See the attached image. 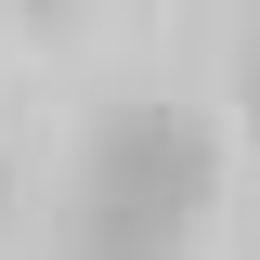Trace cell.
Wrapping results in <instances>:
<instances>
[{
	"label": "cell",
	"mask_w": 260,
	"mask_h": 260,
	"mask_svg": "<svg viewBox=\"0 0 260 260\" xmlns=\"http://www.w3.org/2000/svg\"><path fill=\"white\" fill-rule=\"evenodd\" d=\"M221 195V130L195 104H104L91 143H78V234L91 247H169L182 260L195 208Z\"/></svg>",
	"instance_id": "1"
},
{
	"label": "cell",
	"mask_w": 260,
	"mask_h": 260,
	"mask_svg": "<svg viewBox=\"0 0 260 260\" xmlns=\"http://www.w3.org/2000/svg\"><path fill=\"white\" fill-rule=\"evenodd\" d=\"M247 117H260V52H247Z\"/></svg>",
	"instance_id": "3"
},
{
	"label": "cell",
	"mask_w": 260,
	"mask_h": 260,
	"mask_svg": "<svg viewBox=\"0 0 260 260\" xmlns=\"http://www.w3.org/2000/svg\"><path fill=\"white\" fill-rule=\"evenodd\" d=\"M26 13H78V0H26Z\"/></svg>",
	"instance_id": "4"
},
{
	"label": "cell",
	"mask_w": 260,
	"mask_h": 260,
	"mask_svg": "<svg viewBox=\"0 0 260 260\" xmlns=\"http://www.w3.org/2000/svg\"><path fill=\"white\" fill-rule=\"evenodd\" d=\"M0 208H13V182H0Z\"/></svg>",
	"instance_id": "5"
},
{
	"label": "cell",
	"mask_w": 260,
	"mask_h": 260,
	"mask_svg": "<svg viewBox=\"0 0 260 260\" xmlns=\"http://www.w3.org/2000/svg\"><path fill=\"white\" fill-rule=\"evenodd\" d=\"M65 260H169V247H91V234H78V247H65Z\"/></svg>",
	"instance_id": "2"
}]
</instances>
